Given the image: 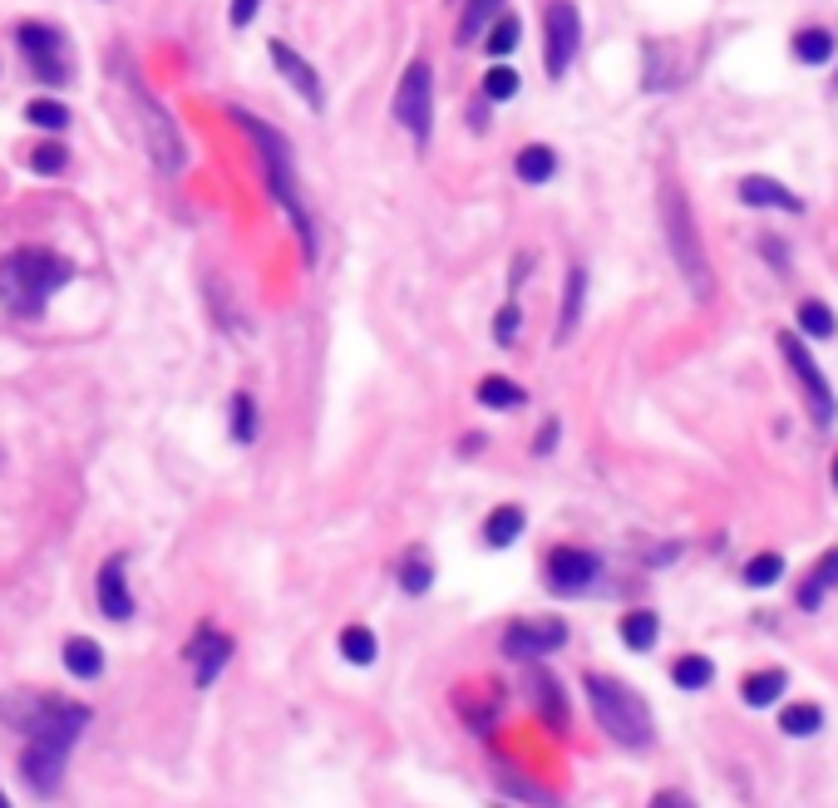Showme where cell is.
Wrapping results in <instances>:
<instances>
[{
    "mask_svg": "<svg viewBox=\"0 0 838 808\" xmlns=\"http://www.w3.org/2000/svg\"><path fill=\"white\" fill-rule=\"evenodd\" d=\"M30 730V744L20 754V774L30 779V789L55 794L60 779H65V764L74 754V740L89 725V710L74 705V700H40L30 710V720H20Z\"/></svg>",
    "mask_w": 838,
    "mask_h": 808,
    "instance_id": "cell-1",
    "label": "cell"
},
{
    "mask_svg": "<svg viewBox=\"0 0 838 808\" xmlns=\"http://www.w3.org/2000/svg\"><path fill=\"white\" fill-rule=\"evenodd\" d=\"M227 119L237 124V129L247 134L252 143H257L262 168H267L272 202H277L286 217H291L296 237H301V257H306V267H316V222H311V208H306L301 188H296V158H291V143H286V134H277L272 124H262L257 114H242L237 104L227 109Z\"/></svg>",
    "mask_w": 838,
    "mask_h": 808,
    "instance_id": "cell-2",
    "label": "cell"
},
{
    "mask_svg": "<svg viewBox=\"0 0 838 808\" xmlns=\"http://www.w3.org/2000/svg\"><path fill=\"white\" fill-rule=\"evenodd\" d=\"M74 281V262L60 252H40V247H20L0 262V301L10 316L20 321H35L45 316V306Z\"/></svg>",
    "mask_w": 838,
    "mask_h": 808,
    "instance_id": "cell-3",
    "label": "cell"
},
{
    "mask_svg": "<svg viewBox=\"0 0 838 808\" xmlns=\"http://www.w3.org/2000/svg\"><path fill=\"white\" fill-rule=\"evenodd\" d=\"M582 690H587V705H592V715H597V725L607 730L622 749H651L656 720H651L646 700L636 695L627 680H617V676H587V680H582Z\"/></svg>",
    "mask_w": 838,
    "mask_h": 808,
    "instance_id": "cell-4",
    "label": "cell"
},
{
    "mask_svg": "<svg viewBox=\"0 0 838 808\" xmlns=\"http://www.w3.org/2000/svg\"><path fill=\"white\" fill-rule=\"evenodd\" d=\"M661 227H666V242H671V257H676V272L686 276L696 301H710L715 296V267L706 257V242H700V227L686 208V193L676 183H666L661 193Z\"/></svg>",
    "mask_w": 838,
    "mask_h": 808,
    "instance_id": "cell-5",
    "label": "cell"
},
{
    "mask_svg": "<svg viewBox=\"0 0 838 808\" xmlns=\"http://www.w3.org/2000/svg\"><path fill=\"white\" fill-rule=\"evenodd\" d=\"M129 99H134V114H139V124H144V143H148L153 168L158 173H168V178H178L188 168V143H183V134H178L173 114L148 94V84L139 79V70L134 65H129Z\"/></svg>",
    "mask_w": 838,
    "mask_h": 808,
    "instance_id": "cell-6",
    "label": "cell"
},
{
    "mask_svg": "<svg viewBox=\"0 0 838 808\" xmlns=\"http://www.w3.org/2000/svg\"><path fill=\"white\" fill-rule=\"evenodd\" d=\"M395 124L405 129L410 138H415V148H429L434 138V65L424 55H415L405 65V74H400L395 84Z\"/></svg>",
    "mask_w": 838,
    "mask_h": 808,
    "instance_id": "cell-7",
    "label": "cell"
},
{
    "mask_svg": "<svg viewBox=\"0 0 838 808\" xmlns=\"http://www.w3.org/2000/svg\"><path fill=\"white\" fill-rule=\"evenodd\" d=\"M15 50L20 60L30 65V74H35L40 84H50V89H60V84H70V45L65 35H60L55 25H45V20H20L15 25Z\"/></svg>",
    "mask_w": 838,
    "mask_h": 808,
    "instance_id": "cell-8",
    "label": "cell"
},
{
    "mask_svg": "<svg viewBox=\"0 0 838 808\" xmlns=\"http://www.w3.org/2000/svg\"><path fill=\"white\" fill-rule=\"evenodd\" d=\"M774 345L784 350V365H789V375L799 380L804 404H809L814 424H819V429H829V424L838 419V400H834L829 375H824V370L814 365V350L804 345V336H799V331H779V336H774Z\"/></svg>",
    "mask_w": 838,
    "mask_h": 808,
    "instance_id": "cell-9",
    "label": "cell"
},
{
    "mask_svg": "<svg viewBox=\"0 0 838 808\" xmlns=\"http://www.w3.org/2000/svg\"><path fill=\"white\" fill-rule=\"evenodd\" d=\"M582 50V15L572 0H553V6L543 10V70L548 79H567L572 60H577Z\"/></svg>",
    "mask_w": 838,
    "mask_h": 808,
    "instance_id": "cell-10",
    "label": "cell"
},
{
    "mask_svg": "<svg viewBox=\"0 0 838 808\" xmlns=\"http://www.w3.org/2000/svg\"><path fill=\"white\" fill-rule=\"evenodd\" d=\"M267 60H272V65H277L282 79L291 84L296 94H301V104H306V109H316V114L326 109V84H321V74H316V65L301 55V50H296V45H286V40H272V45H267Z\"/></svg>",
    "mask_w": 838,
    "mask_h": 808,
    "instance_id": "cell-11",
    "label": "cell"
},
{
    "mask_svg": "<svg viewBox=\"0 0 838 808\" xmlns=\"http://www.w3.org/2000/svg\"><path fill=\"white\" fill-rule=\"evenodd\" d=\"M567 646V626L562 621H513L503 631V656L513 661H543Z\"/></svg>",
    "mask_w": 838,
    "mask_h": 808,
    "instance_id": "cell-12",
    "label": "cell"
},
{
    "mask_svg": "<svg viewBox=\"0 0 838 808\" xmlns=\"http://www.w3.org/2000/svg\"><path fill=\"white\" fill-rule=\"evenodd\" d=\"M602 562L597 552L587 547H553L548 552V582H553V592H562V597H577V592H587L592 582H597Z\"/></svg>",
    "mask_w": 838,
    "mask_h": 808,
    "instance_id": "cell-13",
    "label": "cell"
},
{
    "mask_svg": "<svg viewBox=\"0 0 838 808\" xmlns=\"http://www.w3.org/2000/svg\"><path fill=\"white\" fill-rule=\"evenodd\" d=\"M227 661H232V636H222L218 626H198V636L188 641V666H193L198 685H212Z\"/></svg>",
    "mask_w": 838,
    "mask_h": 808,
    "instance_id": "cell-14",
    "label": "cell"
},
{
    "mask_svg": "<svg viewBox=\"0 0 838 808\" xmlns=\"http://www.w3.org/2000/svg\"><path fill=\"white\" fill-rule=\"evenodd\" d=\"M740 202L745 208H774V212H789V217H804V198L794 188H784L779 178L770 173H745L740 178Z\"/></svg>",
    "mask_w": 838,
    "mask_h": 808,
    "instance_id": "cell-15",
    "label": "cell"
},
{
    "mask_svg": "<svg viewBox=\"0 0 838 808\" xmlns=\"http://www.w3.org/2000/svg\"><path fill=\"white\" fill-rule=\"evenodd\" d=\"M94 592H99V612L109 616V621H129L134 616V592H129V567H124V557H104Z\"/></svg>",
    "mask_w": 838,
    "mask_h": 808,
    "instance_id": "cell-16",
    "label": "cell"
},
{
    "mask_svg": "<svg viewBox=\"0 0 838 808\" xmlns=\"http://www.w3.org/2000/svg\"><path fill=\"white\" fill-rule=\"evenodd\" d=\"M582 306H587V267H567V281H562V311H558V331L553 340L567 345L582 326Z\"/></svg>",
    "mask_w": 838,
    "mask_h": 808,
    "instance_id": "cell-17",
    "label": "cell"
},
{
    "mask_svg": "<svg viewBox=\"0 0 838 808\" xmlns=\"http://www.w3.org/2000/svg\"><path fill=\"white\" fill-rule=\"evenodd\" d=\"M513 173H518V183H528V188L553 183V178H558V153L548 143L518 148V153H513Z\"/></svg>",
    "mask_w": 838,
    "mask_h": 808,
    "instance_id": "cell-18",
    "label": "cell"
},
{
    "mask_svg": "<svg viewBox=\"0 0 838 808\" xmlns=\"http://www.w3.org/2000/svg\"><path fill=\"white\" fill-rule=\"evenodd\" d=\"M834 587H838V547L824 552V557H819V567H814L809 577H804V587H799V606H804V612H819L824 597H829Z\"/></svg>",
    "mask_w": 838,
    "mask_h": 808,
    "instance_id": "cell-19",
    "label": "cell"
},
{
    "mask_svg": "<svg viewBox=\"0 0 838 808\" xmlns=\"http://www.w3.org/2000/svg\"><path fill=\"white\" fill-rule=\"evenodd\" d=\"M523 528H528L523 508H513V503L494 508V513H489V523H484V547H494V552L513 547V542L523 538Z\"/></svg>",
    "mask_w": 838,
    "mask_h": 808,
    "instance_id": "cell-20",
    "label": "cell"
},
{
    "mask_svg": "<svg viewBox=\"0 0 838 808\" xmlns=\"http://www.w3.org/2000/svg\"><path fill=\"white\" fill-rule=\"evenodd\" d=\"M838 55V40H834V30H824V25H809V30H799L794 35V60L799 65H829V60Z\"/></svg>",
    "mask_w": 838,
    "mask_h": 808,
    "instance_id": "cell-21",
    "label": "cell"
},
{
    "mask_svg": "<svg viewBox=\"0 0 838 808\" xmlns=\"http://www.w3.org/2000/svg\"><path fill=\"white\" fill-rule=\"evenodd\" d=\"M503 6H508V0H469V6H464V15H459L454 40H459V45H474V40H479L498 15H503Z\"/></svg>",
    "mask_w": 838,
    "mask_h": 808,
    "instance_id": "cell-22",
    "label": "cell"
},
{
    "mask_svg": "<svg viewBox=\"0 0 838 808\" xmlns=\"http://www.w3.org/2000/svg\"><path fill=\"white\" fill-rule=\"evenodd\" d=\"M479 40H484V50H489L494 60H508L518 45H523V20H518L513 10H503V15H498L494 25L479 35Z\"/></svg>",
    "mask_w": 838,
    "mask_h": 808,
    "instance_id": "cell-23",
    "label": "cell"
},
{
    "mask_svg": "<svg viewBox=\"0 0 838 808\" xmlns=\"http://www.w3.org/2000/svg\"><path fill=\"white\" fill-rule=\"evenodd\" d=\"M65 671L79 676V680L104 676V651H99V641H89V636H70V641H65Z\"/></svg>",
    "mask_w": 838,
    "mask_h": 808,
    "instance_id": "cell-24",
    "label": "cell"
},
{
    "mask_svg": "<svg viewBox=\"0 0 838 808\" xmlns=\"http://www.w3.org/2000/svg\"><path fill=\"white\" fill-rule=\"evenodd\" d=\"M533 695H538V710L553 730H567V700H562V685L548 671H533Z\"/></svg>",
    "mask_w": 838,
    "mask_h": 808,
    "instance_id": "cell-25",
    "label": "cell"
},
{
    "mask_svg": "<svg viewBox=\"0 0 838 808\" xmlns=\"http://www.w3.org/2000/svg\"><path fill=\"white\" fill-rule=\"evenodd\" d=\"M799 336L804 340H834L838 336V316L829 301H799Z\"/></svg>",
    "mask_w": 838,
    "mask_h": 808,
    "instance_id": "cell-26",
    "label": "cell"
},
{
    "mask_svg": "<svg viewBox=\"0 0 838 808\" xmlns=\"http://www.w3.org/2000/svg\"><path fill=\"white\" fill-rule=\"evenodd\" d=\"M656 636H661V616L656 612H627L622 616V641H627V651H651Z\"/></svg>",
    "mask_w": 838,
    "mask_h": 808,
    "instance_id": "cell-27",
    "label": "cell"
},
{
    "mask_svg": "<svg viewBox=\"0 0 838 808\" xmlns=\"http://www.w3.org/2000/svg\"><path fill=\"white\" fill-rule=\"evenodd\" d=\"M784 685H789V676H784V671H755V676H745V705H750V710L774 705V700L784 695Z\"/></svg>",
    "mask_w": 838,
    "mask_h": 808,
    "instance_id": "cell-28",
    "label": "cell"
},
{
    "mask_svg": "<svg viewBox=\"0 0 838 808\" xmlns=\"http://www.w3.org/2000/svg\"><path fill=\"white\" fill-rule=\"evenodd\" d=\"M25 124H35V129H45V134H65L70 129V109L60 99H50V94H40V99L25 104Z\"/></svg>",
    "mask_w": 838,
    "mask_h": 808,
    "instance_id": "cell-29",
    "label": "cell"
},
{
    "mask_svg": "<svg viewBox=\"0 0 838 808\" xmlns=\"http://www.w3.org/2000/svg\"><path fill=\"white\" fill-rule=\"evenodd\" d=\"M523 400L528 395L508 375H484L479 380V404H484V410H513V404H523Z\"/></svg>",
    "mask_w": 838,
    "mask_h": 808,
    "instance_id": "cell-30",
    "label": "cell"
},
{
    "mask_svg": "<svg viewBox=\"0 0 838 808\" xmlns=\"http://www.w3.org/2000/svg\"><path fill=\"white\" fill-rule=\"evenodd\" d=\"M341 656H346L350 666H370L380 656L375 631H370V626H346V631H341Z\"/></svg>",
    "mask_w": 838,
    "mask_h": 808,
    "instance_id": "cell-31",
    "label": "cell"
},
{
    "mask_svg": "<svg viewBox=\"0 0 838 808\" xmlns=\"http://www.w3.org/2000/svg\"><path fill=\"white\" fill-rule=\"evenodd\" d=\"M819 725H824V710H819V705H784V715H779V730H784L789 740L819 735Z\"/></svg>",
    "mask_w": 838,
    "mask_h": 808,
    "instance_id": "cell-32",
    "label": "cell"
},
{
    "mask_svg": "<svg viewBox=\"0 0 838 808\" xmlns=\"http://www.w3.org/2000/svg\"><path fill=\"white\" fill-rule=\"evenodd\" d=\"M671 680L681 690H706L710 680H715V666H710V656H681V661L671 666Z\"/></svg>",
    "mask_w": 838,
    "mask_h": 808,
    "instance_id": "cell-33",
    "label": "cell"
},
{
    "mask_svg": "<svg viewBox=\"0 0 838 808\" xmlns=\"http://www.w3.org/2000/svg\"><path fill=\"white\" fill-rule=\"evenodd\" d=\"M518 89H523V74H518L513 65H494L489 74H484V99L489 104H508Z\"/></svg>",
    "mask_w": 838,
    "mask_h": 808,
    "instance_id": "cell-34",
    "label": "cell"
},
{
    "mask_svg": "<svg viewBox=\"0 0 838 808\" xmlns=\"http://www.w3.org/2000/svg\"><path fill=\"white\" fill-rule=\"evenodd\" d=\"M784 577V557L779 552H755V557L745 562V587H774V582Z\"/></svg>",
    "mask_w": 838,
    "mask_h": 808,
    "instance_id": "cell-35",
    "label": "cell"
},
{
    "mask_svg": "<svg viewBox=\"0 0 838 808\" xmlns=\"http://www.w3.org/2000/svg\"><path fill=\"white\" fill-rule=\"evenodd\" d=\"M429 582H434L429 557H424V552H410V557L400 562V587H405L410 597H424V592H429Z\"/></svg>",
    "mask_w": 838,
    "mask_h": 808,
    "instance_id": "cell-36",
    "label": "cell"
},
{
    "mask_svg": "<svg viewBox=\"0 0 838 808\" xmlns=\"http://www.w3.org/2000/svg\"><path fill=\"white\" fill-rule=\"evenodd\" d=\"M232 439L257 444V400L252 395H232Z\"/></svg>",
    "mask_w": 838,
    "mask_h": 808,
    "instance_id": "cell-37",
    "label": "cell"
},
{
    "mask_svg": "<svg viewBox=\"0 0 838 808\" xmlns=\"http://www.w3.org/2000/svg\"><path fill=\"white\" fill-rule=\"evenodd\" d=\"M65 163H70V153L60 143H40L35 153H30V168H35V173H45V178L65 173Z\"/></svg>",
    "mask_w": 838,
    "mask_h": 808,
    "instance_id": "cell-38",
    "label": "cell"
},
{
    "mask_svg": "<svg viewBox=\"0 0 838 808\" xmlns=\"http://www.w3.org/2000/svg\"><path fill=\"white\" fill-rule=\"evenodd\" d=\"M518 331H523V306L508 301L503 311H498V321H494V340H498V345H513Z\"/></svg>",
    "mask_w": 838,
    "mask_h": 808,
    "instance_id": "cell-39",
    "label": "cell"
},
{
    "mask_svg": "<svg viewBox=\"0 0 838 808\" xmlns=\"http://www.w3.org/2000/svg\"><path fill=\"white\" fill-rule=\"evenodd\" d=\"M257 10H262V0H232V10H227L232 30H247L252 20H257Z\"/></svg>",
    "mask_w": 838,
    "mask_h": 808,
    "instance_id": "cell-40",
    "label": "cell"
},
{
    "mask_svg": "<svg viewBox=\"0 0 838 808\" xmlns=\"http://www.w3.org/2000/svg\"><path fill=\"white\" fill-rule=\"evenodd\" d=\"M760 252H765V262H770V267L789 272V252H784V237H760Z\"/></svg>",
    "mask_w": 838,
    "mask_h": 808,
    "instance_id": "cell-41",
    "label": "cell"
},
{
    "mask_svg": "<svg viewBox=\"0 0 838 808\" xmlns=\"http://www.w3.org/2000/svg\"><path fill=\"white\" fill-rule=\"evenodd\" d=\"M558 434H562V429H558V419H548L543 429H538V439H533V454H538V459H548V454L558 449Z\"/></svg>",
    "mask_w": 838,
    "mask_h": 808,
    "instance_id": "cell-42",
    "label": "cell"
},
{
    "mask_svg": "<svg viewBox=\"0 0 838 808\" xmlns=\"http://www.w3.org/2000/svg\"><path fill=\"white\" fill-rule=\"evenodd\" d=\"M651 808H696L691 799H686V794H676V789H666V794H656L651 799Z\"/></svg>",
    "mask_w": 838,
    "mask_h": 808,
    "instance_id": "cell-43",
    "label": "cell"
},
{
    "mask_svg": "<svg viewBox=\"0 0 838 808\" xmlns=\"http://www.w3.org/2000/svg\"><path fill=\"white\" fill-rule=\"evenodd\" d=\"M469 124H474V129H489V99H484V104H469Z\"/></svg>",
    "mask_w": 838,
    "mask_h": 808,
    "instance_id": "cell-44",
    "label": "cell"
},
{
    "mask_svg": "<svg viewBox=\"0 0 838 808\" xmlns=\"http://www.w3.org/2000/svg\"><path fill=\"white\" fill-rule=\"evenodd\" d=\"M0 808H15V804H10V799H6V789H0Z\"/></svg>",
    "mask_w": 838,
    "mask_h": 808,
    "instance_id": "cell-45",
    "label": "cell"
},
{
    "mask_svg": "<svg viewBox=\"0 0 838 808\" xmlns=\"http://www.w3.org/2000/svg\"><path fill=\"white\" fill-rule=\"evenodd\" d=\"M834 488H838V459H834Z\"/></svg>",
    "mask_w": 838,
    "mask_h": 808,
    "instance_id": "cell-46",
    "label": "cell"
},
{
    "mask_svg": "<svg viewBox=\"0 0 838 808\" xmlns=\"http://www.w3.org/2000/svg\"><path fill=\"white\" fill-rule=\"evenodd\" d=\"M0 464H6V449H0Z\"/></svg>",
    "mask_w": 838,
    "mask_h": 808,
    "instance_id": "cell-47",
    "label": "cell"
},
{
    "mask_svg": "<svg viewBox=\"0 0 838 808\" xmlns=\"http://www.w3.org/2000/svg\"><path fill=\"white\" fill-rule=\"evenodd\" d=\"M834 89H838V79H834Z\"/></svg>",
    "mask_w": 838,
    "mask_h": 808,
    "instance_id": "cell-48",
    "label": "cell"
}]
</instances>
